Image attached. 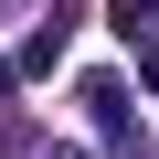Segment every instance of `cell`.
Instances as JSON below:
<instances>
[{
	"instance_id": "obj_1",
	"label": "cell",
	"mask_w": 159,
	"mask_h": 159,
	"mask_svg": "<svg viewBox=\"0 0 159 159\" xmlns=\"http://www.w3.org/2000/svg\"><path fill=\"white\" fill-rule=\"evenodd\" d=\"M85 106H96V127H106V138H127V85H117V74H96Z\"/></svg>"
},
{
	"instance_id": "obj_2",
	"label": "cell",
	"mask_w": 159,
	"mask_h": 159,
	"mask_svg": "<svg viewBox=\"0 0 159 159\" xmlns=\"http://www.w3.org/2000/svg\"><path fill=\"white\" fill-rule=\"evenodd\" d=\"M53 53H64V11H53V21H32V43H21V64H11V74H53Z\"/></svg>"
},
{
	"instance_id": "obj_3",
	"label": "cell",
	"mask_w": 159,
	"mask_h": 159,
	"mask_svg": "<svg viewBox=\"0 0 159 159\" xmlns=\"http://www.w3.org/2000/svg\"><path fill=\"white\" fill-rule=\"evenodd\" d=\"M11 11H32V0H11Z\"/></svg>"
}]
</instances>
